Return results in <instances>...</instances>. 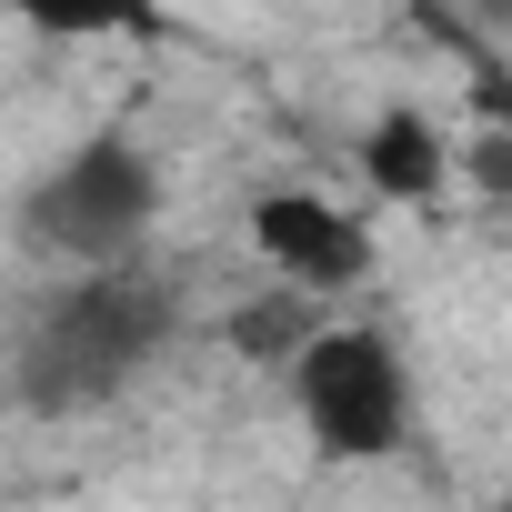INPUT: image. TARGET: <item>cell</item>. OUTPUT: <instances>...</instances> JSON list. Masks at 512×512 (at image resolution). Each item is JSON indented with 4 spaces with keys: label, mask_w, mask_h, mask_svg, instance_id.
Masks as SVG:
<instances>
[{
    "label": "cell",
    "mask_w": 512,
    "mask_h": 512,
    "mask_svg": "<svg viewBox=\"0 0 512 512\" xmlns=\"http://www.w3.org/2000/svg\"><path fill=\"white\" fill-rule=\"evenodd\" d=\"M181 332V292L141 262H101L81 282H61L21 342H11V402L21 412H101L111 392H131Z\"/></svg>",
    "instance_id": "cell-1"
},
{
    "label": "cell",
    "mask_w": 512,
    "mask_h": 512,
    "mask_svg": "<svg viewBox=\"0 0 512 512\" xmlns=\"http://www.w3.org/2000/svg\"><path fill=\"white\" fill-rule=\"evenodd\" d=\"M161 221V161L131 141V131H91L71 141L31 201H21V231L41 251H61L71 272H101V262H141V241Z\"/></svg>",
    "instance_id": "cell-2"
},
{
    "label": "cell",
    "mask_w": 512,
    "mask_h": 512,
    "mask_svg": "<svg viewBox=\"0 0 512 512\" xmlns=\"http://www.w3.org/2000/svg\"><path fill=\"white\" fill-rule=\"evenodd\" d=\"M282 382H292L302 432H312L332 462H392L402 432H412V362H402L392 332H372V322H322V332L282 362Z\"/></svg>",
    "instance_id": "cell-3"
},
{
    "label": "cell",
    "mask_w": 512,
    "mask_h": 512,
    "mask_svg": "<svg viewBox=\"0 0 512 512\" xmlns=\"http://www.w3.org/2000/svg\"><path fill=\"white\" fill-rule=\"evenodd\" d=\"M251 251H262L292 292H312V302L372 282V231L342 201H322V191H262L251 201Z\"/></svg>",
    "instance_id": "cell-4"
},
{
    "label": "cell",
    "mask_w": 512,
    "mask_h": 512,
    "mask_svg": "<svg viewBox=\"0 0 512 512\" xmlns=\"http://www.w3.org/2000/svg\"><path fill=\"white\" fill-rule=\"evenodd\" d=\"M362 181H372V201H442V181H452V141L422 121V111H382L372 131H362Z\"/></svg>",
    "instance_id": "cell-5"
},
{
    "label": "cell",
    "mask_w": 512,
    "mask_h": 512,
    "mask_svg": "<svg viewBox=\"0 0 512 512\" xmlns=\"http://www.w3.org/2000/svg\"><path fill=\"white\" fill-rule=\"evenodd\" d=\"M11 21L51 31V41H161V0H0Z\"/></svg>",
    "instance_id": "cell-6"
},
{
    "label": "cell",
    "mask_w": 512,
    "mask_h": 512,
    "mask_svg": "<svg viewBox=\"0 0 512 512\" xmlns=\"http://www.w3.org/2000/svg\"><path fill=\"white\" fill-rule=\"evenodd\" d=\"M312 332H322V312H312V292H292V282H282L272 302H251V312L231 322V342H241L251 362H292Z\"/></svg>",
    "instance_id": "cell-7"
},
{
    "label": "cell",
    "mask_w": 512,
    "mask_h": 512,
    "mask_svg": "<svg viewBox=\"0 0 512 512\" xmlns=\"http://www.w3.org/2000/svg\"><path fill=\"white\" fill-rule=\"evenodd\" d=\"M482 111H492V121L512 131V71H482Z\"/></svg>",
    "instance_id": "cell-8"
},
{
    "label": "cell",
    "mask_w": 512,
    "mask_h": 512,
    "mask_svg": "<svg viewBox=\"0 0 512 512\" xmlns=\"http://www.w3.org/2000/svg\"><path fill=\"white\" fill-rule=\"evenodd\" d=\"M462 11H482L492 31H512V0H462Z\"/></svg>",
    "instance_id": "cell-9"
},
{
    "label": "cell",
    "mask_w": 512,
    "mask_h": 512,
    "mask_svg": "<svg viewBox=\"0 0 512 512\" xmlns=\"http://www.w3.org/2000/svg\"><path fill=\"white\" fill-rule=\"evenodd\" d=\"M492 512H512V482H502V502H492Z\"/></svg>",
    "instance_id": "cell-10"
}]
</instances>
